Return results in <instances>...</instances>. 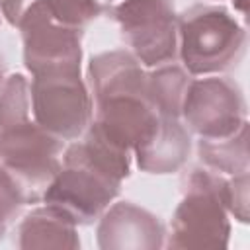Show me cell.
<instances>
[{"label":"cell","mask_w":250,"mask_h":250,"mask_svg":"<svg viewBox=\"0 0 250 250\" xmlns=\"http://www.w3.org/2000/svg\"><path fill=\"white\" fill-rule=\"evenodd\" d=\"M31 111L37 125L62 141H74L86 133L94 100L80 70H51L33 76Z\"/></svg>","instance_id":"4"},{"label":"cell","mask_w":250,"mask_h":250,"mask_svg":"<svg viewBox=\"0 0 250 250\" xmlns=\"http://www.w3.org/2000/svg\"><path fill=\"white\" fill-rule=\"evenodd\" d=\"M180 117L199 139L227 137L246 121V102L238 84L229 78H191Z\"/></svg>","instance_id":"7"},{"label":"cell","mask_w":250,"mask_h":250,"mask_svg":"<svg viewBox=\"0 0 250 250\" xmlns=\"http://www.w3.org/2000/svg\"><path fill=\"white\" fill-rule=\"evenodd\" d=\"M129 174V152L86 129L84 139L64 150L59 172L43 191V201L76 227L92 225L119 195L121 182Z\"/></svg>","instance_id":"1"},{"label":"cell","mask_w":250,"mask_h":250,"mask_svg":"<svg viewBox=\"0 0 250 250\" xmlns=\"http://www.w3.org/2000/svg\"><path fill=\"white\" fill-rule=\"evenodd\" d=\"M37 2L39 0H0V8H2V14L8 20V23L18 27V23L27 14V10L31 6H35Z\"/></svg>","instance_id":"20"},{"label":"cell","mask_w":250,"mask_h":250,"mask_svg":"<svg viewBox=\"0 0 250 250\" xmlns=\"http://www.w3.org/2000/svg\"><path fill=\"white\" fill-rule=\"evenodd\" d=\"M164 225L154 213L119 201L100 215L96 242L102 250H158L164 246Z\"/></svg>","instance_id":"10"},{"label":"cell","mask_w":250,"mask_h":250,"mask_svg":"<svg viewBox=\"0 0 250 250\" xmlns=\"http://www.w3.org/2000/svg\"><path fill=\"white\" fill-rule=\"evenodd\" d=\"M230 221L225 205V176L193 168L184 180L166 246L174 250H223L229 246Z\"/></svg>","instance_id":"2"},{"label":"cell","mask_w":250,"mask_h":250,"mask_svg":"<svg viewBox=\"0 0 250 250\" xmlns=\"http://www.w3.org/2000/svg\"><path fill=\"white\" fill-rule=\"evenodd\" d=\"M160 115L141 94H115L94 102V119L88 129L105 143L135 150L145 145L156 131Z\"/></svg>","instance_id":"9"},{"label":"cell","mask_w":250,"mask_h":250,"mask_svg":"<svg viewBox=\"0 0 250 250\" xmlns=\"http://www.w3.org/2000/svg\"><path fill=\"white\" fill-rule=\"evenodd\" d=\"M248 188H250L248 172H240V174H232L230 178H225L227 211L240 223H248Z\"/></svg>","instance_id":"19"},{"label":"cell","mask_w":250,"mask_h":250,"mask_svg":"<svg viewBox=\"0 0 250 250\" xmlns=\"http://www.w3.org/2000/svg\"><path fill=\"white\" fill-rule=\"evenodd\" d=\"M16 246L21 250H76L80 238L76 225L51 205L27 213L16 230Z\"/></svg>","instance_id":"13"},{"label":"cell","mask_w":250,"mask_h":250,"mask_svg":"<svg viewBox=\"0 0 250 250\" xmlns=\"http://www.w3.org/2000/svg\"><path fill=\"white\" fill-rule=\"evenodd\" d=\"M18 29L23 41V62L33 76L51 70H80L82 29L53 20L43 0L27 10Z\"/></svg>","instance_id":"8"},{"label":"cell","mask_w":250,"mask_h":250,"mask_svg":"<svg viewBox=\"0 0 250 250\" xmlns=\"http://www.w3.org/2000/svg\"><path fill=\"white\" fill-rule=\"evenodd\" d=\"M191 82V76L186 68L178 64H160L154 70L146 72V98L148 104L160 117L182 115V104L186 90Z\"/></svg>","instance_id":"15"},{"label":"cell","mask_w":250,"mask_h":250,"mask_svg":"<svg viewBox=\"0 0 250 250\" xmlns=\"http://www.w3.org/2000/svg\"><path fill=\"white\" fill-rule=\"evenodd\" d=\"M123 39L145 66L178 57V14L170 0H123L111 10Z\"/></svg>","instance_id":"5"},{"label":"cell","mask_w":250,"mask_h":250,"mask_svg":"<svg viewBox=\"0 0 250 250\" xmlns=\"http://www.w3.org/2000/svg\"><path fill=\"white\" fill-rule=\"evenodd\" d=\"M4 80V62H2V57H0V84Z\"/></svg>","instance_id":"21"},{"label":"cell","mask_w":250,"mask_h":250,"mask_svg":"<svg viewBox=\"0 0 250 250\" xmlns=\"http://www.w3.org/2000/svg\"><path fill=\"white\" fill-rule=\"evenodd\" d=\"M133 152L139 170L146 174H172L188 162L191 152V137L180 119L160 117L152 137Z\"/></svg>","instance_id":"12"},{"label":"cell","mask_w":250,"mask_h":250,"mask_svg":"<svg viewBox=\"0 0 250 250\" xmlns=\"http://www.w3.org/2000/svg\"><path fill=\"white\" fill-rule=\"evenodd\" d=\"M6 234V225L4 223H0V240H2V236Z\"/></svg>","instance_id":"22"},{"label":"cell","mask_w":250,"mask_h":250,"mask_svg":"<svg viewBox=\"0 0 250 250\" xmlns=\"http://www.w3.org/2000/svg\"><path fill=\"white\" fill-rule=\"evenodd\" d=\"M88 80L94 102L115 94L146 96V70L133 53L123 49L94 55L88 62Z\"/></svg>","instance_id":"11"},{"label":"cell","mask_w":250,"mask_h":250,"mask_svg":"<svg viewBox=\"0 0 250 250\" xmlns=\"http://www.w3.org/2000/svg\"><path fill=\"white\" fill-rule=\"evenodd\" d=\"M62 143L31 119L0 129V162L20 180L31 201L37 199L39 191H45L59 172Z\"/></svg>","instance_id":"6"},{"label":"cell","mask_w":250,"mask_h":250,"mask_svg":"<svg viewBox=\"0 0 250 250\" xmlns=\"http://www.w3.org/2000/svg\"><path fill=\"white\" fill-rule=\"evenodd\" d=\"M31 111V90L23 74L16 72L0 84V129L23 123Z\"/></svg>","instance_id":"16"},{"label":"cell","mask_w":250,"mask_h":250,"mask_svg":"<svg viewBox=\"0 0 250 250\" xmlns=\"http://www.w3.org/2000/svg\"><path fill=\"white\" fill-rule=\"evenodd\" d=\"M246 31L223 6L197 4L178 16V55L191 76L229 70L244 55Z\"/></svg>","instance_id":"3"},{"label":"cell","mask_w":250,"mask_h":250,"mask_svg":"<svg viewBox=\"0 0 250 250\" xmlns=\"http://www.w3.org/2000/svg\"><path fill=\"white\" fill-rule=\"evenodd\" d=\"M43 4L53 20L76 29H84L104 10L100 0H43Z\"/></svg>","instance_id":"17"},{"label":"cell","mask_w":250,"mask_h":250,"mask_svg":"<svg viewBox=\"0 0 250 250\" xmlns=\"http://www.w3.org/2000/svg\"><path fill=\"white\" fill-rule=\"evenodd\" d=\"M197 154L199 160L217 174L232 176L248 172V121L227 137L199 139Z\"/></svg>","instance_id":"14"},{"label":"cell","mask_w":250,"mask_h":250,"mask_svg":"<svg viewBox=\"0 0 250 250\" xmlns=\"http://www.w3.org/2000/svg\"><path fill=\"white\" fill-rule=\"evenodd\" d=\"M31 201L27 189L20 184V180L4 166H0V223L8 225L16 219L25 203Z\"/></svg>","instance_id":"18"}]
</instances>
